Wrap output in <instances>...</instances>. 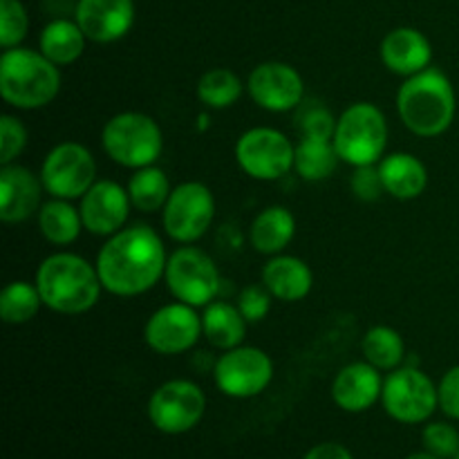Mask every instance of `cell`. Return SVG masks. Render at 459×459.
<instances>
[{
    "instance_id": "cell-1",
    "label": "cell",
    "mask_w": 459,
    "mask_h": 459,
    "mask_svg": "<svg viewBox=\"0 0 459 459\" xmlns=\"http://www.w3.org/2000/svg\"><path fill=\"white\" fill-rule=\"evenodd\" d=\"M166 263L169 254L160 233L148 224H134L108 238L94 264L108 294L133 299L164 278Z\"/></svg>"
},
{
    "instance_id": "cell-2",
    "label": "cell",
    "mask_w": 459,
    "mask_h": 459,
    "mask_svg": "<svg viewBox=\"0 0 459 459\" xmlns=\"http://www.w3.org/2000/svg\"><path fill=\"white\" fill-rule=\"evenodd\" d=\"M34 282L45 307L63 316L90 312L103 291L97 264L72 251L49 254L36 269Z\"/></svg>"
},
{
    "instance_id": "cell-3",
    "label": "cell",
    "mask_w": 459,
    "mask_h": 459,
    "mask_svg": "<svg viewBox=\"0 0 459 459\" xmlns=\"http://www.w3.org/2000/svg\"><path fill=\"white\" fill-rule=\"evenodd\" d=\"M397 112L402 124L417 137H439L455 121L457 94L453 81L437 67L408 76L399 85Z\"/></svg>"
},
{
    "instance_id": "cell-4",
    "label": "cell",
    "mask_w": 459,
    "mask_h": 459,
    "mask_svg": "<svg viewBox=\"0 0 459 459\" xmlns=\"http://www.w3.org/2000/svg\"><path fill=\"white\" fill-rule=\"evenodd\" d=\"M61 70L40 49L12 48L0 56V97L16 110H39L61 92Z\"/></svg>"
},
{
    "instance_id": "cell-5",
    "label": "cell",
    "mask_w": 459,
    "mask_h": 459,
    "mask_svg": "<svg viewBox=\"0 0 459 459\" xmlns=\"http://www.w3.org/2000/svg\"><path fill=\"white\" fill-rule=\"evenodd\" d=\"M332 142L343 164L377 166L388 148V119L375 103L357 101L341 112Z\"/></svg>"
},
{
    "instance_id": "cell-6",
    "label": "cell",
    "mask_w": 459,
    "mask_h": 459,
    "mask_svg": "<svg viewBox=\"0 0 459 459\" xmlns=\"http://www.w3.org/2000/svg\"><path fill=\"white\" fill-rule=\"evenodd\" d=\"M103 152L115 164L137 170L157 164L164 151V133L151 115L119 112L110 117L101 130Z\"/></svg>"
},
{
    "instance_id": "cell-7",
    "label": "cell",
    "mask_w": 459,
    "mask_h": 459,
    "mask_svg": "<svg viewBox=\"0 0 459 459\" xmlns=\"http://www.w3.org/2000/svg\"><path fill=\"white\" fill-rule=\"evenodd\" d=\"M381 406L397 424H426L439 408L437 384L417 366H402L384 379Z\"/></svg>"
},
{
    "instance_id": "cell-8",
    "label": "cell",
    "mask_w": 459,
    "mask_h": 459,
    "mask_svg": "<svg viewBox=\"0 0 459 459\" xmlns=\"http://www.w3.org/2000/svg\"><path fill=\"white\" fill-rule=\"evenodd\" d=\"M164 281L179 303L206 307L220 291V272L206 251L193 245H182L169 255Z\"/></svg>"
},
{
    "instance_id": "cell-9",
    "label": "cell",
    "mask_w": 459,
    "mask_h": 459,
    "mask_svg": "<svg viewBox=\"0 0 459 459\" xmlns=\"http://www.w3.org/2000/svg\"><path fill=\"white\" fill-rule=\"evenodd\" d=\"M296 143L285 133L269 126L245 130L236 142V161L249 178L258 182L281 179L294 169Z\"/></svg>"
},
{
    "instance_id": "cell-10",
    "label": "cell",
    "mask_w": 459,
    "mask_h": 459,
    "mask_svg": "<svg viewBox=\"0 0 459 459\" xmlns=\"http://www.w3.org/2000/svg\"><path fill=\"white\" fill-rule=\"evenodd\" d=\"M39 175L45 193L74 202L97 182V161L83 143L61 142L45 155Z\"/></svg>"
},
{
    "instance_id": "cell-11",
    "label": "cell",
    "mask_w": 459,
    "mask_h": 459,
    "mask_svg": "<svg viewBox=\"0 0 459 459\" xmlns=\"http://www.w3.org/2000/svg\"><path fill=\"white\" fill-rule=\"evenodd\" d=\"M215 220V197L202 182H182L173 186L161 209V224L170 240L193 245L211 229Z\"/></svg>"
},
{
    "instance_id": "cell-12",
    "label": "cell",
    "mask_w": 459,
    "mask_h": 459,
    "mask_svg": "<svg viewBox=\"0 0 459 459\" xmlns=\"http://www.w3.org/2000/svg\"><path fill=\"white\" fill-rule=\"evenodd\" d=\"M204 412V390L188 379L166 381L148 399V420L164 435L188 433L200 424Z\"/></svg>"
},
{
    "instance_id": "cell-13",
    "label": "cell",
    "mask_w": 459,
    "mask_h": 459,
    "mask_svg": "<svg viewBox=\"0 0 459 459\" xmlns=\"http://www.w3.org/2000/svg\"><path fill=\"white\" fill-rule=\"evenodd\" d=\"M273 379V361L264 350L238 345L220 354L213 368V381L224 397L251 399L263 394Z\"/></svg>"
},
{
    "instance_id": "cell-14",
    "label": "cell",
    "mask_w": 459,
    "mask_h": 459,
    "mask_svg": "<svg viewBox=\"0 0 459 459\" xmlns=\"http://www.w3.org/2000/svg\"><path fill=\"white\" fill-rule=\"evenodd\" d=\"M202 336V314L186 303L161 305L148 316L143 325V341L148 348L164 357L188 352Z\"/></svg>"
},
{
    "instance_id": "cell-15",
    "label": "cell",
    "mask_w": 459,
    "mask_h": 459,
    "mask_svg": "<svg viewBox=\"0 0 459 459\" xmlns=\"http://www.w3.org/2000/svg\"><path fill=\"white\" fill-rule=\"evenodd\" d=\"M251 101L267 112H290L303 106L305 81L294 65L282 61H264L251 70L247 79Z\"/></svg>"
},
{
    "instance_id": "cell-16",
    "label": "cell",
    "mask_w": 459,
    "mask_h": 459,
    "mask_svg": "<svg viewBox=\"0 0 459 459\" xmlns=\"http://www.w3.org/2000/svg\"><path fill=\"white\" fill-rule=\"evenodd\" d=\"M130 202L128 188L112 179H97L90 191L81 197V218L85 231L99 238H110L119 233L128 222Z\"/></svg>"
},
{
    "instance_id": "cell-17",
    "label": "cell",
    "mask_w": 459,
    "mask_h": 459,
    "mask_svg": "<svg viewBox=\"0 0 459 459\" xmlns=\"http://www.w3.org/2000/svg\"><path fill=\"white\" fill-rule=\"evenodd\" d=\"M40 175L27 166L7 164L0 169V220L4 224H21L39 215L43 206Z\"/></svg>"
},
{
    "instance_id": "cell-18",
    "label": "cell",
    "mask_w": 459,
    "mask_h": 459,
    "mask_svg": "<svg viewBox=\"0 0 459 459\" xmlns=\"http://www.w3.org/2000/svg\"><path fill=\"white\" fill-rule=\"evenodd\" d=\"M74 21L92 43H115L133 30L134 3L133 0H79Z\"/></svg>"
},
{
    "instance_id": "cell-19",
    "label": "cell",
    "mask_w": 459,
    "mask_h": 459,
    "mask_svg": "<svg viewBox=\"0 0 459 459\" xmlns=\"http://www.w3.org/2000/svg\"><path fill=\"white\" fill-rule=\"evenodd\" d=\"M384 377L368 361H354L341 368L332 381V402L345 412H366L381 402Z\"/></svg>"
},
{
    "instance_id": "cell-20",
    "label": "cell",
    "mask_w": 459,
    "mask_h": 459,
    "mask_svg": "<svg viewBox=\"0 0 459 459\" xmlns=\"http://www.w3.org/2000/svg\"><path fill=\"white\" fill-rule=\"evenodd\" d=\"M381 61L393 74L408 79L430 67L433 45L424 31L415 27H397L381 40Z\"/></svg>"
},
{
    "instance_id": "cell-21",
    "label": "cell",
    "mask_w": 459,
    "mask_h": 459,
    "mask_svg": "<svg viewBox=\"0 0 459 459\" xmlns=\"http://www.w3.org/2000/svg\"><path fill=\"white\" fill-rule=\"evenodd\" d=\"M263 285L267 287L269 294L282 303H299L309 296L314 287V273L305 260L296 255L278 254L269 258L263 267Z\"/></svg>"
},
{
    "instance_id": "cell-22",
    "label": "cell",
    "mask_w": 459,
    "mask_h": 459,
    "mask_svg": "<svg viewBox=\"0 0 459 459\" xmlns=\"http://www.w3.org/2000/svg\"><path fill=\"white\" fill-rule=\"evenodd\" d=\"M384 191L394 200H417L429 186V169L412 152H390L377 164Z\"/></svg>"
},
{
    "instance_id": "cell-23",
    "label": "cell",
    "mask_w": 459,
    "mask_h": 459,
    "mask_svg": "<svg viewBox=\"0 0 459 459\" xmlns=\"http://www.w3.org/2000/svg\"><path fill=\"white\" fill-rule=\"evenodd\" d=\"M296 236V218L287 206L273 204L260 211L249 229V240L258 254L278 255L291 245Z\"/></svg>"
},
{
    "instance_id": "cell-24",
    "label": "cell",
    "mask_w": 459,
    "mask_h": 459,
    "mask_svg": "<svg viewBox=\"0 0 459 459\" xmlns=\"http://www.w3.org/2000/svg\"><path fill=\"white\" fill-rule=\"evenodd\" d=\"M247 325L249 321L242 316L238 305L224 303V300H213L202 312V336L209 341V345L222 352L245 343Z\"/></svg>"
},
{
    "instance_id": "cell-25",
    "label": "cell",
    "mask_w": 459,
    "mask_h": 459,
    "mask_svg": "<svg viewBox=\"0 0 459 459\" xmlns=\"http://www.w3.org/2000/svg\"><path fill=\"white\" fill-rule=\"evenodd\" d=\"M88 45V36L79 27V22L70 18H56L48 22L39 36V49L58 67L72 65L79 61Z\"/></svg>"
},
{
    "instance_id": "cell-26",
    "label": "cell",
    "mask_w": 459,
    "mask_h": 459,
    "mask_svg": "<svg viewBox=\"0 0 459 459\" xmlns=\"http://www.w3.org/2000/svg\"><path fill=\"white\" fill-rule=\"evenodd\" d=\"M36 222H39L40 236L54 247L72 245L79 240L81 231L85 229L81 211L72 204V200H61V197L45 202L36 215Z\"/></svg>"
},
{
    "instance_id": "cell-27",
    "label": "cell",
    "mask_w": 459,
    "mask_h": 459,
    "mask_svg": "<svg viewBox=\"0 0 459 459\" xmlns=\"http://www.w3.org/2000/svg\"><path fill=\"white\" fill-rule=\"evenodd\" d=\"M339 161L341 157L332 139L300 137V142L296 143L294 170L305 182H323L332 178Z\"/></svg>"
},
{
    "instance_id": "cell-28",
    "label": "cell",
    "mask_w": 459,
    "mask_h": 459,
    "mask_svg": "<svg viewBox=\"0 0 459 459\" xmlns=\"http://www.w3.org/2000/svg\"><path fill=\"white\" fill-rule=\"evenodd\" d=\"M363 361L381 372H393L406 361V343L403 336L390 325H375L361 339Z\"/></svg>"
},
{
    "instance_id": "cell-29",
    "label": "cell",
    "mask_w": 459,
    "mask_h": 459,
    "mask_svg": "<svg viewBox=\"0 0 459 459\" xmlns=\"http://www.w3.org/2000/svg\"><path fill=\"white\" fill-rule=\"evenodd\" d=\"M126 188H128L133 209L142 211V213H157V211H161L166 202H169L170 193H173L169 175L155 164L133 170Z\"/></svg>"
},
{
    "instance_id": "cell-30",
    "label": "cell",
    "mask_w": 459,
    "mask_h": 459,
    "mask_svg": "<svg viewBox=\"0 0 459 459\" xmlns=\"http://www.w3.org/2000/svg\"><path fill=\"white\" fill-rule=\"evenodd\" d=\"M245 92L240 76L229 67H211L197 81V99L211 110L231 108Z\"/></svg>"
},
{
    "instance_id": "cell-31",
    "label": "cell",
    "mask_w": 459,
    "mask_h": 459,
    "mask_svg": "<svg viewBox=\"0 0 459 459\" xmlns=\"http://www.w3.org/2000/svg\"><path fill=\"white\" fill-rule=\"evenodd\" d=\"M40 307L45 305L36 282L13 281L4 285L3 294H0V318L7 325H25V323L34 321Z\"/></svg>"
},
{
    "instance_id": "cell-32",
    "label": "cell",
    "mask_w": 459,
    "mask_h": 459,
    "mask_svg": "<svg viewBox=\"0 0 459 459\" xmlns=\"http://www.w3.org/2000/svg\"><path fill=\"white\" fill-rule=\"evenodd\" d=\"M30 31V16L21 0H0V45L18 48Z\"/></svg>"
},
{
    "instance_id": "cell-33",
    "label": "cell",
    "mask_w": 459,
    "mask_h": 459,
    "mask_svg": "<svg viewBox=\"0 0 459 459\" xmlns=\"http://www.w3.org/2000/svg\"><path fill=\"white\" fill-rule=\"evenodd\" d=\"M421 446L442 459H455L459 455V430L448 421H429L421 430Z\"/></svg>"
},
{
    "instance_id": "cell-34",
    "label": "cell",
    "mask_w": 459,
    "mask_h": 459,
    "mask_svg": "<svg viewBox=\"0 0 459 459\" xmlns=\"http://www.w3.org/2000/svg\"><path fill=\"white\" fill-rule=\"evenodd\" d=\"M27 142H30V134L18 117H0V166L16 164V160L27 148Z\"/></svg>"
},
{
    "instance_id": "cell-35",
    "label": "cell",
    "mask_w": 459,
    "mask_h": 459,
    "mask_svg": "<svg viewBox=\"0 0 459 459\" xmlns=\"http://www.w3.org/2000/svg\"><path fill=\"white\" fill-rule=\"evenodd\" d=\"M336 117L332 115L330 108L321 106V103H309L300 110L299 128L303 137H321L332 139L336 130Z\"/></svg>"
},
{
    "instance_id": "cell-36",
    "label": "cell",
    "mask_w": 459,
    "mask_h": 459,
    "mask_svg": "<svg viewBox=\"0 0 459 459\" xmlns=\"http://www.w3.org/2000/svg\"><path fill=\"white\" fill-rule=\"evenodd\" d=\"M273 296L269 294L267 287L260 282V285H247L245 290L238 296V309L242 312V316L249 323H260L272 309Z\"/></svg>"
},
{
    "instance_id": "cell-37",
    "label": "cell",
    "mask_w": 459,
    "mask_h": 459,
    "mask_svg": "<svg viewBox=\"0 0 459 459\" xmlns=\"http://www.w3.org/2000/svg\"><path fill=\"white\" fill-rule=\"evenodd\" d=\"M350 188L361 202H377L384 195V182L377 166H359L350 178Z\"/></svg>"
},
{
    "instance_id": "cell-38",
    "label": "cell",
    "mask_w": 459,
    "mask_h": 459,
    "mask_svg": "<svg viewBox=\"0 0 459 459\" xmlns=\"http://www.w3.org/2000/svg\"><path fill=\"white\" fill-rule=\"evenodd\" d=\"M439 411L448 420L459 421V366H453L451 370L444 372V377L437 384Z\"/></svg>"
},
{
    "instance_id": "cell-39",
    "label": "cell",
    "mask_w": 459,
    "mask_h": 459,
    "mask_svg": "<svg viewBox=\"0 0 459 459\" xmlns=\"http://www.w3.org/2000/svg\"><path fill=\"white\" fill-rule=\"evenodd\" d=\"M303 459H354L350 448H345L339 442H323L309 448Z\"/></svg>"
},
{
    "instance_id": "cell-40",
    "label": "cell",
    "mask_w": 459,
    "mask_h": 459,
    "mask_svg": "<svg viewBox=\"0 0 459 459\" xmlns=\"http://www.w3.org/2000/svg\"><path fill=\"white\" fill-rule=\"evenodd\" d=\"M403 459H442V457L433 455V453H429V451H420V453H411V455L403 457Z\"/></svg>"
},
{
    "instance_id": "cell-41",
    "label": "cell",
    "mask_w": 459,
    "mask_h": 459,
    "mask_svg": "<svg viewBox=\"0 0 459 459\" xmlns=\"http://www.w3.org/2000/svg\"><path fill=\"white\" fill-rule=\"evenodd\" d=\"M455 459H459V455H457V457H455Z\"/></svg>"
}]
</instances>
